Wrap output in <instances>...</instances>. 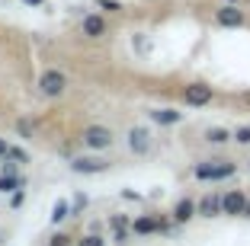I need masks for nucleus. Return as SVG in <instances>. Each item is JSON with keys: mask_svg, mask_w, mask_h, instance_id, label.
<instances>
[{"mask_svg": "<svg viewBox=\"0 0 250 246\" xmlns=\"http://www.w3.org/2000/svg\"><path fill=\"white\" fill-rule=\"evenodd\" d=\"M231 3H234V0H231Z\"/></svg>", "mask_w": 250, "mask_h": 246, "instance_id": "nucleus-25", "label": "nucleus"}, {"mask_svg": "<svg viewBox=\"0 0 250 246\" xmlns=\"http://www.w3.org/2000/svg\"><path fill=\"white\" fill-rule=\"evenodd\" d=\"M103 29H106V22L100 19V16H87V19H83V32H87L90 38H96V36H103Z\"/></svg>", "mask_w": 250, "mask_h": 246, "instance_id": "nucleus-13", "label": "nucleus"}, {"mask_svg": "<svg viewBox=\"0 0 250 246\" xmlns=\"http://www.w3.org/2000/svg\"><path fill=\"white\" fill-rule=\"evenodd\" d=\"M234 141L237 144H250V125H244V128L234 131Z\"/></svg>", "mask_w": 250, "mask_h": 246, "instance_id": "nucleus-17", "label": "nucleus"}, {"mask_svg": "<svg viewBox=\"0 0 250 246\" xmlns=\"http://www.w3.org/2000/svg\"><path fill=\"white\" fill-rule=\"evenodd\" d=\"M231 138H234V134H231L228 128H208L206 131V141H208V144H228Z\"/></svg>", "mask_w": 250, "mask_h": 246, "instance_id": "nucleus-14", "label": "nucleus"}, {"mask_svg": "<svg viewBox=\"0 0 250 246\" xmlns=\"http://www.w3.org/2000/svg\"><path fill=\"white\" fill-rule=\"evenodd\" d=\"M83 144L93 147V151H103V147L112 144V131L103 128V125H90V128H83Z\"/></svg>", "mask_w": 250, "mask_h": 246, "instance_id": "nucleus-2", "label": "nucleus"}, {"mask_svg": "<svg viewBox=\"0 0 250 246\" xmlns=\"http://www.w3.org/2000/svg\"><path fill=\"white\" fill-rule=\"evenodd\" d=\"M237 167L231 160H212V163H199L196 167V179H206V182H218V179H228L234 176Z\"/></svg>", "mask_w": 250, "mask_h": 246, "instance_id": "nucleus-1", "label": "nucleus"}, {"mask_svg": "<svg viewBox=\"0 0 250 246\" xmlns=\"http://www.w3.org/2000/svg\"><path fill=\"white\" fill-rule=\"evenodd\" d=\"M215 19L225 26V29H237V26H244V13L234 7V3H228V7H221L218 13H215Z\"/></svg>", "mask_w": 250, "mask_h": 246, "instance_id": "nucleus-6", "label": "nucleus"}, {"mask_svg": "<svg viewBox=\"0 0 250 246\" xmlns=\"http://www.w3.org/2000/svg\"><path fill=\"white\" fill-rule=\"evenodd\" d=\"M196 211H199V205L189 202V198H183V202H177V208H173V221H177V224H186V221L196 217Z\"/></svg>", "mask_w": 250, "mask_h": 246, "instance_id": "nucleus-9", "label": "nucleus"}, {"mask_svg": "<svg viewBox=\"0 0 250 246\" xmlns=\"http://www.w3.org/2000/svg\"><path fill=\"white\" fill-rule=\"evenodd\" d=\"M71 170H74V173H103L106 163H103V160H96V157H77L71 163Z\"/></svg>", "mask_w": 250, "mask_h": 246, "instance_id": "nucleus-7", "label": "nucleus"}, {"mask_svg": "<svg viewBox=\"0 0 250 246\" xmlns=\"http://www.w3.org/2000/svg\"><path fill=\"white\" fill-rule=\"evenodd\" d=\"M81 246H106V243H103L100 237H83V243H81Z\"/></svg>", "mask_w": 250, "mask_h": 246, "instance_id": "nucleus-18", "label": "nucleus"}, {"mask_svg": "<svg viewBox=\"0 0 250 246\" xmlns=\"http://www.w3.org/2000/svg\"><path fill=\"white\" fill-rule=\"evenodd\" d=\"M67 214H71V205H67V202H58V205L52 208V224H61Z\"/></svg>", "mask_w": 250, "mask_h": 246, "instance_id": "nucleus-15", "label": "nucleus"}, {"mask_svg": "<svg viewBox=\"0 0 250 246\" xmlns=\"http://www.w3.org/2000/svg\"><path fill=\"white\" fill-rule=\"evenodd\" d=\"M132 230L135 233H154V230H167V227L161 221H154V217H138V221H132Z\"/></svg>", "mask_w": 250, "mask_h": 246, "instance_id": "nucleus-12", "label": "nucleus"}, {"mask_svg": "<svg viewBox=\"0 0 250 246\" xmlns=\"http://www.w3.org/2000/svg\"><path fill=\"white\" fill-rule=\"evenodd\" d=\"M16 186H20V179H16L13 173H3V179H0V192H13Z\"/></svg>", "mask_w": 250, "mask_h": 246, "instance_id": "nucleus-16", "label": "nucleus"}, {"mask_svg": "<svg viewBox=\"0 0 250 246\" xmlns=\"http://www.w3.org/2000/svg\"><path fill=\"white\" fill-rule=\"evenodd\" d=\"M7 157H13V160H20V163H26V153H22V151H16V147H10V153H7Z\"/></svg>", "mask_w": 250, "mask_h": 246, "instance_id": "nucleus-20", "label": "nucleus"}, {"mask_svg": "<svg viewBox=\"0 0 250 246\" xmlns=\"http://www.w3.org/2000/svg\"><path fill=\"white\" fill-rule=\"evenodd\" d=\"M100 7H103V10H109V13H112V10H122V7L116 3V0H100Z\"/></svg>", "mask_w": 250, "mask_h": 246, "instance_id": "nucleus-19", "label": "nucleus"}, {"mask_svg": "<svg viewBox=\"0 0 250 246\" xmlns=\"http://www.w3.org/2000/svg\"><path fill=\"white\" fill-rule=\"evenodd\" d=\"M247 202L250 198L244 195L241 189H231V192L221 195V211H225V214H244V211H247Z\"/></svg>", "mask_w": 250, "mask_h": 246, "instance_id": "nucleus-3", "label": "nucleus"}, {"mask_svg": "<svg viewBox=\"0 0 250 246\" xmlns=\"http://www.w3.org/2000/svg\"><path fill=\"white\" fill-rule=\"evenodd\" d=\"M52 246H67V237H61V233H58V237L52 240Z\"/></svg>", "mask_w": 250, "mask_h": 246, "instance_id": "nucleus-21", "label": "nucleus"}, {"mask_svg": "<svg viewBox=\"0 0 250 246\" xmlns=\"http://www.w3.org/2000/svg\"><path fill=\"white\" fill-rule=\"evenodd\" d=\"M39 90H42L45 96H61V93H64V74H58V71H45L42 80H39Z\"/></svg>", "mask_w": 250, "mask_h": 246, "instance_id": "nucleus-5", "label": "nucleus"}, {"mask_svg": "<svg viewBox=\"0 0 250 246\" xmlns=\"http://www.w3.org/2000/svg\"><path fill=\"white\" fill-rule=\"evenodd\" d=\"M244 217H250V202H247V211H244Z\"/></svg>", "mask_w": 250, "mask_h": 246, "instance_id": "nucleus-24", "label": "nucleus"}, {"mask_svg": "<svg viewBox=\"0 0 250 246\" xmlns=\"http://www.w3.org/2000/svg\"><path fill=\"white\" fill-rule=\"evenodd\" d=\"M22 3H29V7H39V3H42V0H22Z\"/></svg>", "mask_w": 250, "mask_h": 246, "instance_id": "nucleus-23", "label": "nucleus"}, {"mask_svg": "<svg viewBox=\"0 0 250 246\" xmlns=\"http://www.w3.org/2000/svg\"><path fill=\"white\" fill-rule=\"evenodd\" d=\"M128 147H132L135 153H147V147H151V134H147L145 128H132V131H128Z\"/></svg>", "mask_w": 250, "mask_h": 246, "instance_id": "nucleus-8", "label": "nucleus"}, {"mask_svg": "<svg viewBox=\"0 0 250 246\" xmlns=\"http://www.w3.org/2000/svg\"><path fill=\"white\" fill-rule=\"evenodd\" d=\"M180 118H183V112H177V109H154L151 112V122L157 125H177Z\"/></svg>", "mask_w": 250, "mask_h": 246, "instance_id": "nucleus-11", "label": "nucleus"}, {"mask_svg": "<svg viewBox=\"0 0 250 246\" xmlns=\"http://www.w3.org/2000/svg\"><path fill=\"white\" fill-rule=\"evenodd\" d=\"M199 214H202V217H218V214H225V211H221V195H206L202 202H199Z\"/></svg>", "mask_w": 250, "mask_h": 246, "instance_id": "nucleus-10", "label": "nucleus"}, {"mask_svg": "<svg viewBox=\"0 0 250 246\" xmlns=\"http://www.w3.org/2000/svg\"><path fill=\"white\" fill-rule=\"evenodd\" d=\"M10 153V147H7V141H0V157H7Z\"/></svg>", "mask_w": 250, "mask_h": 246, "instance_id": "nucleus-22", "label": "nucleus"}, {"mask_svg": "<svg viewBox=\"0 0 250 246\" xmlns=\"http://www.w3.org/2000/svg\"><path fill=\"white\" fill-rule=\"evenodd\" d=\"M183 99H186V106H208V102H212V87H206V83H189V87L183 90Z\"/></svg>", "mask_w": 250, "mask_h": 246, "instance_id": "nucleus-4", "label": "nucleus"}]
</instances>
